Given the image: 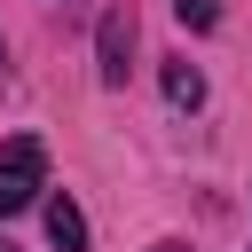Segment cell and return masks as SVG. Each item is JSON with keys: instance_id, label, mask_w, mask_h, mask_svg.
<instances>
[{"instance_id": "1", "label": "cell", "mask_w": 252, "mask_h": 252, "mask_svg": "<svg viewBox=\"0 0 252 252\" xmlns=\"http://www.w3.org/2000/svg\"><path fill=\"white\" fill-rule=\"evenodd\" d=\"M39 189H47V142L39 134L0 142V213H24Z\"/></svg>"}, {"instance_id": "2", "label": "cell", "mask_w": 252, "mask_h": 252, "mask_svg": "<svg viewBox=\"0 0 252 252\" xmlns=\"http://www.w3.org/2000/svg\"><path fill=\"white\" fill-rule=\"evenodd\" d=\"M126 55H134V16L110 8V16H102V79H110V87H126Z\"/></svg>"}, {"instance_id": "3", "label": "cell", "mask_w": 252, "mask_h": 252, "mask_svg": "<svg viewBox=\"0 0 252 252\" xmlns=\"http://www.w3.org/2000/svg\"><path fill=\"white\" fill-rule=\"evenodd\" d=\"M47 236H55V252H87V213L71 197H47Z\"/></svg>"}, {"instance_id": "4", "label": "cell", "mask_w": 252, "mask_h": 252, "mask_svg": "<svg viewBox=\"0 0 252 252\" xmlns=\"http://www.w3.org/2000/svg\"><path fill=\"white\" fill-rule=\"evenodd\" d=\"M165 102H173V110H197V102H205L197 63H165Z\"/></svg>"}, {"instance_id": "5", "label": "cell", "mask_w": 252, "mask_h": 252, "mask_svg": "<svg viewBox=\"0 0 252 252\" xmlns=\"http://www.w3.org/2000/svg\"><path fill=\"white\" fill-rule=\"evenodd\" d=\"M173 16H181L189 32H213V24H220V8H213V0H173Z\"/></svg>"}, {"instance_id": "6", "label": "cell", "mask_w": 252, "mask_h": 252, "mask_svg": "<svg viewBox=\"0 0 252 252\" xmlns=\"http://www.w3.org/2000/svg\"><path fill=\"white\" fill-rule=\"evenodd\" d=\"M158 252H189V244H158Z\"/></svg>"}, {"instance_id": "7", "label": "cell", "mask_w": 252, "mask_h": 252, "mask_svg": "<svg viewBox=\"0 0 252 252\" xmlns=\"http://www.w3.org/2000/svg\"><path fill=\"white\" fill-rule=\"evenodd\" d=\"M0 252H16V244H8V236H0Z\"/></svg>"}]
</instances>
